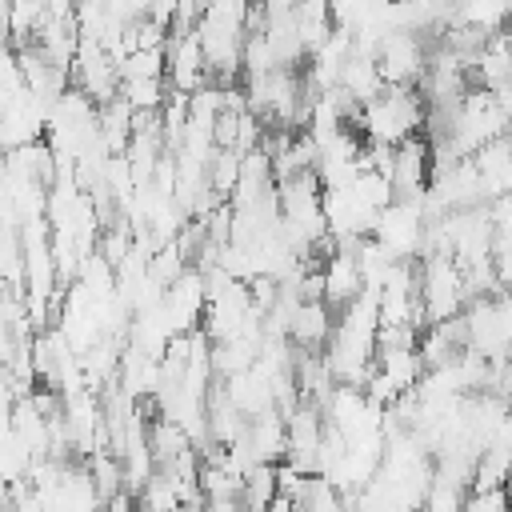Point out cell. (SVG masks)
<instances>
[{
  "instance_id": "6da1fadb",
  "label": "cell",
  "mask_w": 512,
  "mask_h": 512,
  "mask_svg": "<svg viewBox=\"0 0 512 512\" xmlns=\"http://www.w3.org/2000/svg\"><path fill=\"white\" fill-rule=\"evenodd\" d=\"M356 124L364 128L368 144H404L412 136H420V124H424V100L416 88H384L372 104L360 108Z\"/></svg>"
},
{
  "instance_id": "7a4b0ae2",
  "label": "cell",
  "mask_w": 512,
  "mask_h": 512,
  "mask_svg": "<svg viewBox=\"0 0 512 512\" xmlns=\"http://www.w3.org/2000/svg\"><path fill=\"white\" fill-rule=\"evenodd\" d=\"M428 64V40L416 32H388L376 44V72L384 88H416Z\"/></svg>"
},
{
  "instance_id": "3957f363",
  "label": "cell",
  "mask_w": 512,
  "mask_h": 512,
  "mask_svg": "<svg viewBox=\"0 0 512 512\" xmlns=\"http://www.w3.org/2000/svg\"><path fill=\"white\" fill-rule=\"evenodd\" d=\"M384 180H388L392 200H420L428 192V144L420 136L396 144Z\"/></svg>"
},
{
  "instance_id": "277c9868",
  "label": "cell",
  "mask_w": 512,
  "mask_h": 512,
  "mask_svg": "<svg viewBox=\"0 0 512 512\" xmlns=\"http://www.w3.org/2000/svg\"><path fill=\"white\" fill-rule=\"evenodd\" d=\"M332 324H336V320H332V308H328L324 300H308V304H296V308H292L284 340H288L292 352H316V348L328 344Z\"/></svg>"
},
{
  "instance_id": "5b68a950",
  "label": "cell",
  "mask_w": 512,
  "mask_h": 512,
  "mask_svg": "<svg viewBox=\"0 0 512 512\" xmlns=\"http://www.w3.org/2000/svg\"><path fill=\"white\" fill-rule=\"evenodd\" d=\"M472 168L480 176V188H484V200H496V196H508V180H512V160H508V136H496L488 140L484 148H476L472 156Z\"/></svg>"
},
{
  "instance_id": "8992f818",
  "label": "cell",
  "mask_w": 512,
  "mask_h": 512,
  "mask_svg": "<svg viewBox=\"0 0 512 512\" xmlns=\"http://www.w3.org/2000/svg\"><path fill=\"white\" fill-rule=\"evenodd\" d=\"M336 88H340L356 108L372 104V100L384 92V80H380V72H376V60H372V56H356V52H352V56L344 60V68H340Z\"/></svg>"
},
{
  "instance_id": "52a82bcc",
  "label": "cell",
  "mask_w": 512,
  "mask_h": 512,
  "mask_svg": "<svg viewBox=\"0 0 512 512\" xmlns=\"http://www.w3.org/2000/svg\"><path fill=\"white\" fill-rule=\"evenodd\" d=\"M192 448V440L172 424V420H152L148 424V456H152V468H164V464H172L176 456H184Z\"/></svg>"
},
{
  "instance_id": "ba28073f",
  "label": "cell",
  "mask_w": 512,
  "mask_h": 512,
  "mask_svg": "<svg viewBox=\"0 0 512 512\" xmlns=\"http://www.w3.org/2000/svg\"><path fill=\"white\" fill-rule=\"evenodd\" d=\"M116 100L128 112H160L168 100V84L164 80H120Z\"/></svg>"
},
{
  "instance_id": "9c48e42d",
  "label": "cell",
  "mask_w": 512,
  "mask_h": 512,
  "mask_svg": "<svg viewBox=\"0 0 512 512\" xmlns=\"http://www.w3.org/2000/svg\"><path fill=\"white\" fill-rule=\"evenodd\" d=\"M120 80H164V48H136L116 64Z\"/></svg>"
},
{
  "instance_id": "30bf717a",
  "label": "cell",
  "mask_w": 512,
  "mask_h": 512,
  "mask_svg": "<svg viewBox=\"0 0 512 512\" xmlns=\"http://www.w3.org/2000/svg\"><path fill=\"white\" fill-rule=\"evenodd\" d=\"M204 512H248L240 500H220V504H204Z\"/></svg>"
}]
</instances>
